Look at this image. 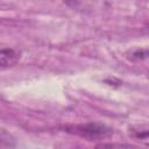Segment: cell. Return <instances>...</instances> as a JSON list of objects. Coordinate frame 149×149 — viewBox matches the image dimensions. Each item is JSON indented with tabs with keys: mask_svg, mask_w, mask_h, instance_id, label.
Listing matches in <instances>:
<instances>
[{
	"mask_svg": "<svg viewBox=\"0 0 149 149\" xmlns=\"http://www.w3.org/2000/svg\"><path fill=\"white\" fill-rule=\"evenodd\" d=\"M20 59V54L10 48H2L0 51V64L1 69L9 68L14 65Z\"/></svg>",
	"mask_w": 149,
	"mask_h": 149,
	"instance_id": "cell-3",
	"label": "cell"
},
{
	"mask_svg": "<svg viewBox=\"0 0 149 149\" xmlns=\"http://www.w3.org/2000/svg\"><path fill=\"white\" fill-rule=\"evenodd\" d=\"M68 133L78 135L87 141H95L102 140L112 135V129L106 125L99 122H87V123H79V125H70L64 127Z\"/></svg>",
	"mask_w": 149,
	"mask_h": 149,
	"instance_id": "cell-1",
	"label": "cell"
},
{
	"mask_svg": "<svg viewBox=\"0 0 149 149\" xmlns=\"http://www.w3.org/2000/svg\"><path fill=\"white\" fill-rule=\"evenodd\" d=\"M128 136L136 142L149 146V123H139L129 126Z\"/></svg>",
	"mask_w": 149,
	"mask_h": 149,
	"instance_id": "cell-2",
	"label": "cell"
}]
</instances>
